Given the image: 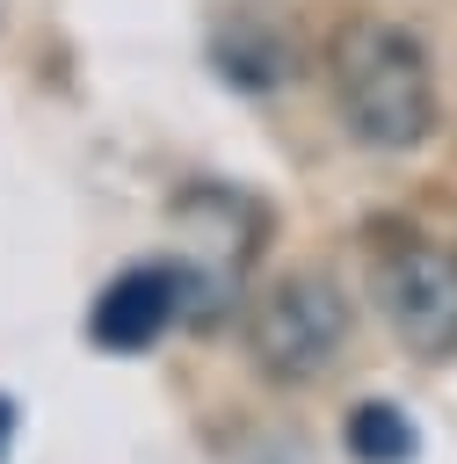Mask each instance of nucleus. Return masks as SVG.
Segmentation results:
<instances>
[{
  "instance_id": "nucleus-1",
  "label": "nucleus",
  "mask_w": 457,
  "mask_h": 464,
  "mask_svg": "<svg viewBox=\"0 0 457 464\" xmlns=\"http://www.w3.org/2000/svg\"><path fill=\"white\" fill-rule=\"evenodd\" d=\"M334 102H341L348 138L370 152H421L442 123L428 44L384 14H355L334 36Z\"/></svg>"
},
{
  "instance_id": "nucleus-2",
  "label": "nucleus",
  "mask_w": 457,
  "mask_h": 464,
  "mask_svg": "<svg viewBox=\"0 0 457 464\" xmlns=\"http://www.w3.org/2000/svg\"><path fill=\"white\" fill-rule=\"evenodd\" d=\"M341 341H348V297L326 276H283L247 312V348H254L261 377H276V384L326 377L334 355H341Z\"/></svg>"
},
{
  "instance_id": "nucleus-3",
  "label": "nucleus",
  "mask_w": 457,
  "mask_h": 464,
  "mask_svg": "<svg viewBox=\"0 0 457 464\" xmlns=\"http://www.w3.org/2000/svg\"><path fill=\"white\" fill-rule=\"evenodd\" d=\"M370 297L384 326L421 355L450 362L457 355V246L442 239H399L370 261Z\"/></svg>"
},
{
  "instance_id": "nucleus-4",
  "label": "nucleus",
  "mask_w": 457,
  "mask_h": 464,
  "mask_svg": "<svg viewBox=\"0 0 457 464\" xmlns=\"http://www.w3.org/2000/svg\"><path fill=\"white\" fill-rule=\"evenodd\" d=\"M189 312V290H181V268L174 261H131L116 268L94 304H87V341L102 355H145L167 341V326H181Z\"/></svg>"
},
{
  "instance_id": "nucleus-5",
  "label": "nucleus",
  "mask_w": 457,
  "mask_h": 464,
  "mask_svg": "<svg viewBox=\"0 0 457 464\" xmlns=\"http://www.w3.org/2000/svg\"><path fill=\"white\" fill-rule=\"evenodd\" d=\"M218 72L232 80V87H283L290 72H297V44L268 22V14H239L232 22V36L218 44Z\"/></svg>"
},
{
  "instance_id": "nucleus-6",
  "label": "nucleus",
  "mask_w": 457,
  "mask_h": 464,
  "mask_svg": "<svg viewBox=\"0 0 457 464\" xmlns=\"http://www.w3.org/2000/svg\"><path fill=\"white\" fill-rule=\"evenodd\" d=\"M341 442L355 464H413L421 457V428L392 406V399H363L348 420H341Z\"/></svg>"
},
{
  "instance_id": "nucleus-7",
  "label": "nucleus",
  "mask_w": 457,
  "mask_h": 464,
  "mask_svg": "<svg viewBox=\"0 0 457 464\" xmlns=\"http://www.w3.org/2000/svg\"><path fill=\"white\" fill-rule=\"evenodd\" d=\"M7 450H15V399L0 392V464H7Z\"/></svg>"
}]
</instances>
